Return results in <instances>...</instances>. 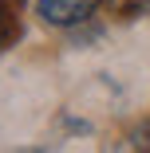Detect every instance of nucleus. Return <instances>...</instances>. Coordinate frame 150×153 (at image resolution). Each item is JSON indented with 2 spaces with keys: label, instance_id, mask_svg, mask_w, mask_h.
<instances>
[{
  "label": "nucleus",
  "instance_id": "1",
  "mask_svg": "<svg viewBox=\"0 0 150 153\" xmlns=\"http://www.w3.org/2000/svg\"><path fill=\"white\" fill-rule=\"evenodd\" d=\"M103 0H36V16L51 27H75L99 12Z\"/></svg>",
  "mask_w": 150,
  "mask_h": 153
},
{
  "label": "nucleus",
  "instance_id": "2",
  "mask_svg": "<svg viewBox=\"0 0 150 153\" xmlns=\"http://www.w3.org/2000/svg\"><path fill=\"white\" fill-rule=\"evenodd\" d=\"M130 149H150V122H142V126L130 134V141H127Z\"/></svg>",
  "mask_w": 150,
  "mask_h": 153
},
{
  "label": "nucleus",
  "instance_id": "3",
  "mask_svg": "<svg viewBox=\"0 0 150 153\" xmlns=\"http://www.w3.org/2000/svg\"><path fill=\"white\" fill-rule=\"evenodd\" d=\"M8 39V20H4V8H0V43Z\"/></svg>",
  "mask_w": 150,
  "mask_h": 153
}]
</instances>
